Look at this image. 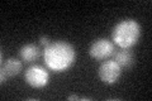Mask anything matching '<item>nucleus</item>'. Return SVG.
I'll use <instances>...</instances> for the list:
<instances>
[{
  "instance_id": "nucleus-4",
  "label": "nucleus",
  "mask_w": 152,
  "mask_h": 101,
  "mask_svg": "<svg viewBox=\"0 0 152 101\" xmlns=\"http://www.w3.org/2000/svg\"><path fill=\"white\" fill-rule=\"evenodd\" d=\"M98 76L103 84L114 85L122 76V67L113 60L103 61L98 68Z\"/></svg>"
},
{
  "instance_id": "nucleus-3",
  "label": "nucleus",
  "mask_w": 152,
  "mask_h": 101,
  "mask_svg": "<svg viewBox=\"0 0 152 101\" xmlns=\"http://www.w3.org/2000/svg\"><path fill=\"white\" fill-rule=\"evenodd\" d=\"M24 80L33 89H43L50 82V73L45 67L32 65L26 70Z\"/></svg>"
},
{
  "instance_id": "nucleus-10",
  "label": "nucleus",
  "mask_w": 152,
  "mask_h": 101,
  "mask_svg": "<svg viewBox=\"0 0 152 101\" xmlns=\"http://www.w3.org/2000/svg\"><path fill=\"white\" fill-rule=\"evenodd\" d=\"M0 78H1V85L7 84V80H8V77H7V75L4 73V72H0Z\"/></svg>"
},
{
  "instance_id": "nucleus-7",
  "label": "nucleus",
  "mask_w": 152,
  "mask_h": 101,
  "mask_svg": "<svg viewBox=\"0 0 152 101\" xmlns=\"http://www.w3.org/2000/svg\"><path fill=\"white\" fill-rule=\"evenodd\" d=\"M113 61H115L122 68H129L134 62V56L133 52L128 48H118L113 53Z\"/></svg>"
},
{
  "instance_id": "nucleus-5",
  "label": "nucleus",
  "mask_w": 152,
  "mask_h": 101,
  "mask_svg": "<svg viewBox=\"0 0 152 101\" xmlns=\"http://www.w3.org/2000/svg\"><path fill=\"white\" fill-rule=\"evenodd\" d=\"M115 47L114 43L107 38H98L89 47V54L96 61H105L113 56Z\"/></svg>"
},
{
  "instance_id": "nucleus-8",
  "label": "nucleus",
  "mask_w": 152,
  "mask_h": 101,
  "mask_svg": "<svg viewBox=\"0 0 152 101\" xmlns=\"http://www.w3.org/2000/svg\"><path fill=\"white\" fill-rule=\"evenodd\" d=\"M22 68H23L22 61L14 58V57H10V58H8L7 61H4L1 63V72H4L7 75L8 78L19 75Z\"/></svg>"
},
{
  "instance_id": "nucleus-1",
  "label": "nucleus",
  "mask_w": 152,
  "mask_h": 101,
  "mask_svg": "<svg viewBox=\"0 0 152 101\" xmlns=\"http://www.w3.org/2000/svg\"><path fill=\"white\" fill-rule=\"evenodd\" d=\"M43 60L46 66L55 72L67 71L76 60L75 48L67 42L57 41L45 47Z\"/></svg>"
},
{
  "instance_id": "nucleus-2",
  "label": "nucleus",
  "mask_w": 152,
  "mask_h": 101,
  "mask_svg": "<svg viewBox=\"0 0 152 101\" xmlns=\"http://www.w3.org/2000/svg\"><path fill=\"white\" fill-rule=\"evenodd\" d=\"M141 25L134 19H123L117 23L112 32V39L114 44L119 48L131 49L138 43L141 38Z\"/></svg>"
},
{
  "instance_id": "nucleus-6",
  "label": "nucleus",
  "mask_w": 152,
  "mask_h": 101,
  "mask_svg": "<svg viewBox=\"0 0 152 101\" xmlns=\"http://www.w3.org/2000/svg\"><path fill=\"white\" fill-rule=\"evenodd\" d=\"M41 54V48L36 46L34 43H27V44L22 46L20 49H19V58L24 63H33L39 58Z\"/></svg>"
},
{
  "instance_id": "nucleus-9",
  "label": "nucleus",
  "mask_w": 152,
  "mask_h": 101,
  "mask_svg": "<svg viewBox=\"0 0 152 101\" xmlns=\"http://www.w3.org/2000/svg\"><path fill=\"white\" fill-rule=\"evenodd\" d=\"M51 43H52V42L50 41V37H47V36H41V37H39V44H41V46L47 47V46H50Z\"/></svg>"
}]
</instances>
